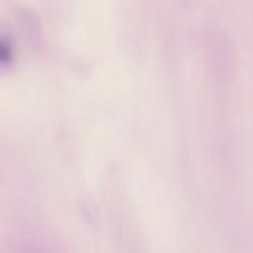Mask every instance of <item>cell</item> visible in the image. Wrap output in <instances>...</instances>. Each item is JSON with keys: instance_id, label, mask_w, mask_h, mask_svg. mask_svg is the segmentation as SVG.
<instances>
[{"instance_id": "1", "label": "cell", "mask_w": 253, "mask_h": 253, "mask_svg": "<svg viewBox=\"0 0 253 253\" xmlns=\"http://www.w3.org/2000/svg\"><path fill=\"white\" fill-rule=\"evenodd\" d=\"M14 59V52L12 47L5 39L0 37V68L10 66Z\"/></svg>"}]
</instances>
